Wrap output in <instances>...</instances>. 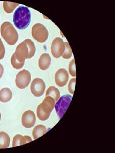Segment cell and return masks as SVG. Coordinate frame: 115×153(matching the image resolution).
Listing matches in <instances>:
<instances>
[{
    "instance_id": "obj_1",
    "label": "cell",
    "mask_w": 115,
    "mask_h": 153,
    "mask_svg": "<svg viewBox=\"0 0 115 153\" xmlns=\"http://www.w3.org/2000/svg\"><path fill=\"white\" fill-rule=\"evenodd\" d=\"M35 51L34 42L31 39H27L18 45L14 54L18 60L25 61L26 59L33 57Z\"/></svg>"
},
{
    "instance_id": "obj_2",
    "label": "cell",
    "mask_w": 115,
    "mask_h": 153,
    "mask_svg": "<svg viewBox=\"0 0 115 153\" xmlns=\"http://www.w3.org/2000/svg\"><path fill=\"white\" fill-rule=\"evenodd\" d=\"M14 25L19 29L23 30L28 27L31 21L29 9L25 6H20L14 12L13 17Z\"/></svg>"
},
{
    "instance_id": "obj_3",
    "label": "cell",
    "mask_w": 115,
    "mask_h": 153,
    "mask_svg": "<svg viewBox=\"0 0 115 153\" xmlns=\"http://www.w3.org/2000/svg\"><path fill=\"white\" fill-rule=\"evenodd\" d=\"M1 34L4 39L9 45H14L18 42V32L9 22H5L2 24L1 26Z\"/></svg>"
},
{
    "instance_id": "obj_4",
    "label": "cell",
    "mask_w": 115,
    "mask_h": 153,
    "mask_svg": "<svg viewBox=\"0 0 115 153\" xmlns=\"http://www.w3.org/2000/svg\"><path fill=\"white\" fill-rule=\"evenodd\" d=\"M32 36L37 42L44 43L47 40L49 33L44 25L37 23L34 25L32 28Z\"/></svg>"
},
{
    "instance_id": "obj_5",
    "label": "cell",
    "mask_w": 115,
    "mask_h": 153,
    "mask_svg": "<svg viewBox=\"0 0 115 153\" xmlns=\"http://www.w3.org/2000/svg\"><path fill=\"white\" fill-rule=\"evenodd\" d=\"M72 99V97L70 95L66 94L62 96L58 100L56 104L55 105V108L56 113L59 117V119L62 118L63 115L68 109Z\"/></svg>"
},
{
    "instance_id": "obj_6",
    "label": "cell",
    "mask_w": 115,
    "mask_h": 153,
    "mask_svg": "<svg viewBox=\"0 0 115 153\" xmlns=\"http://www.w3.org/2000/svg\"><path fill=\"white\" fill-rule=\"evenodd\" d=\"M65 50V44L63 39L56 37L53 40L51 47V52L54 58H58L63 56Z\"/></svg>"
},
{
    "instance_id": "obj_7",
    "label": "cell",
    "mask_w": 115,
    "mask_h": 153,
    "mask_svg": "<svg viewBox=\"0 0 115 153\" xmlns=\"http://www.w3.org/2000/svg\"><path fill=\"white\" fill-rule=\"evenodd\" d=\"M31 81V74L27 70H23L17 74L16 78V84L19 88H26Z\"/></svg>"
},
{
    "instance_id": "obj_8",
    "label": "cell",
    "mask_w": 115,
    "mask_h": 153,
    "mask_svg": "<svg viewBox=\"0 0 115 153\" xmlns=\"http://www.w3.org/2000/svg\"><path fill=\"white\" fill-rule=\"evenodd\" d=\"M45 88V83L42 79L35 78L32 82L30 90L33 96L40 97L44 94Z\"/></svg>"
},
{
    "instance_id": "obj_9",
    "label": "cell",
    "mask_w": 115,
    "mask_h": 153,
    "mask_svg": "<svg viewBox=\"0 0 115 153\" xmlns=\"http://www.w3.org/2000/svg\"><path fill=\"white\" fill-rule=\"evenodd\" d=\"M36 117L34 113L31 110H27L23 113L22 117V124L26 128H31L35 125Z\"/></svg>"
},
{
    "instance_id": "obj_10",
    "label": "cell",
    "mask_w": 115,
    "mask_h": 153,
    "mask_svg": "<svg viewBox=\"0 0 115 153\" xmlns=\"http://www.w3.org/2000/svg\"><path fill=\"white\" fill-rule=\"evenodd\" d=\"M69 80V74L64 68H60L56 71L55 75V81L56 85L61 87L66 85Z\"/></svg>"
},
{
    "instance_id": "obj_11",
    "label": "cell",
    "mask_w": 115,
    "mask_h": 153,
    "mask_svg": "<svg viewBox=\"0 0 115 153\" xmlns=\"http://www.w3.org/2000/svg\"><path fill=\"white\" fill-rule=\"evenodd\" d=\"M55 101L50 97H46L41 104H40L42 110L47 114L50 115L55 106Z\"/></svg>"
},
{
    "instance_id": "obj_12",
    "label": "cell",
    "mask_w": 115,
    "mask_h": 153,
    "mask_svg": "<svg viewBox=\"0 0 115 153\" xmlns=\"http://www.w3.org/2000/svg\"><path fill=\"white\" fill-rule=\"evenodd\" d=\"M51 59L49 54L44 53L42 54L38 60V66L40 70H46L51 65Z\"/></svg>"
},
{
    "instance_id": "obj_13",
    "label": "cell",
    "mask_w": 115,
    "mask_h": 153,
    "mask_svg": "<svg viewBox=\"0 0 115 153\" xmlns=\"http://www.w3.org/2000/svg\"><path fill=\"white\" fill-rule=\"evenodd\" d=\"M32 141V139L29 136H23L21 135H16L13 138L12 142V147L19 146L21 145L26 144Z\"/></svg>"
},
{
    "instance_id": "obj_14",
    "label": "cell",
    "mask_w": 115,
    "mask_h": 153,
    "mask_svg": "<svg viewBox=\"0 0 115 153\" xmlns=\"http://www.w3.org/2000/svg\"><path fill=\"white\" fill-rule=\"evenodd\" d=\"M12 97V91L8 88H4L0 91V102L7 103L10 101Z\"/></svg>"
},
{
    "instance_id": "obj_15",
    "label": "cell",
    "mask_w": 115,
    "mask_h": 153,
    "mask_svg": "<svg viewBox=\"0 0 115 153\" xmlns=\"http://www.w3.org/2000/svg\"><path fill=\"white\" fill-rule=\"evenodd\" d=\"M47 132V129L45 126L38 125L35 126L32 131V135L34 140L37 139Z\"/></svg>"
},
{
    "instance_id": "obj_16",
    "label": "cell",
    "mask_w": 115,
    "mask_h": 153,
    "mask_svg": "<svg viewBox=\"0 0 115 153\" xmlns=\"http://www.w3.org/2000/svg\"><path fill=\"white\" fill-rule=\"evenodd\" d=\"M10 138L8 134L4 132H0V149H5L9 146Z\"/></svg>"
},
{
    "instance_id": "obj_17",
    "label": "cell",
    "mask_w": 115,
    "mask_h": 153,
    "mask_svg": "<svg viewBox=\"0 0 115 153\" xmlns=\"http://www.w3.org/2000/svg\"><path fill=\"white\" fill-rule=\"evenodd\" d=\"M60 96L59 90L54 86H50L48 88L46 91V97H50L54 99L55 102H57Z\"/></svg>"
},
{
    "instance_id": "obj_18",
    "label": "cell",
    "mask_w": 115,
    "mask_h": 153,
    "mask_svg": "<svg viewBox=\"0 0 115 153\" xmlns=\"http://www.w3.org/2000/svg\"><path fill=\"white\" fill-rule=\"evenodd\" d=\"M19 5V4L18 3H11V2H4V10L7 13H11Z\"/></svg>"
},
{
    "instance_id": "obj_19",
    "label": "cell",
    "mask_w": 115,
    "mask_h": 153,
    "mask_svg": "<svg viewBox=\"0 0 115 153\" xmlns=\"http://www.w3.org/2000/svg\"><path fill=\"white\" fill-rule=\"evenodd\" d=\"M11 63L12 66L16 70H19L23 68L24 65L25 61H20L16 59L15 54H13L11 56Z\"/></svg>"
},
{
    "instance_id": "obj_20",
    "label": "cell",
    "mask_w": 115,
    "mask_h": 153,
    "mask_svg": "<svg viewBox=\"0 0 115 153\" xmlns=\"http://www.w3.org/2000/svg\"><path fill=\"white\" fill-rule=\"evenodd\" d=\"M37 115L38 117V119L42 121H45L49 118L50 115L47 114L45 113L40 107V105H39L37 110Z\"/></svg>"
},
{
    "instance_id": "obj_21",
    "label": "cell",
    "mask_w": 115,
    "mask_h": 153,
    "mask_svg": "<svg viewBox=\"0 0 115 153\" xmlns=\"http://www.w3.org/2000/svg\"><path fill=\"white\" fill-rule=\"evenodd\" d=\"M65 52L63 54V58L66 59H69L71 57L72 55V51L71 48L70 47V45L69 44L68 42H65Z\"/></svg>"
},
{
    "instance_id": "obj_22",
    "label": "cell",
    "mask_w": 115,
    "mask_h": 153,
    "mask_svg": "<svg viewBox=\"0 0 115 153\" xmlns=\"http://www.w3.org/2000/svg\"><path fill=\"white\" fill-rule=\"evenodd\" d=\"M69 71L70 75L72 76H76V65H75V59L74 58L70 63L69 66Z\"/></svg>"
},
{
    "instance_id": "obj_23",
    "label": "cell",
    "mask_w": 115,
    "mask_h": 153,
    "mask_svg": "<svg viewBox=\"0 0 115 153\" xmlns=\"http://www.w3.org/2000/svg\"><path fill=\"white\" fill-rule=\"evenodd\" d=\"M76 79L73 78L70 80V82L69 83L68 85V89L69 92L71 94H73L74 93V90H75V84H76Z\"/></svg>"
},
{
    "instance_id": "obj_24",
    "label": "cell",
    "mask_w": 115,
    "mask_h": 153,
    "mask_svg": "<svg viewBox=\"0 0 115 153\" xmlns=\"http://www.w3.org/2000/svg\"><path fill=\"white\" fill-rule=\"evenodd\" d=\"M5 55V48L1 39L0 38V60L3 59Z\"/></svg>"
},
{
    "instance_id": "obj_25",
    "label": "cell",
    "mask_w": 115,
    "mask_h": 153,
    "mask_svg": "<svg viewBox=\"0 0 115 153\" xmlns=\"http://www.w3.org/2000/svg\"><path fill=\"white\" fill-rule=\"evenodd\" d=\"M4 73V67L2 65H1L0 63V79L2 78V76H3Z\"/></svg>"
},
{
    "instance_id": "obj_26",
    "label": "cell",
    "mask_w": 115,
    "mask_h": 153,
    "mask_svg": "<svg viewBox=\"0 0 115 153\" xmlns=\"http://www.w3.org/2000/svg\"><path fill=\"white\" fill-rule=\"evenodd\" d=\"M1 112H0V120H1Z\"/></svg>"
}]
</instances>
